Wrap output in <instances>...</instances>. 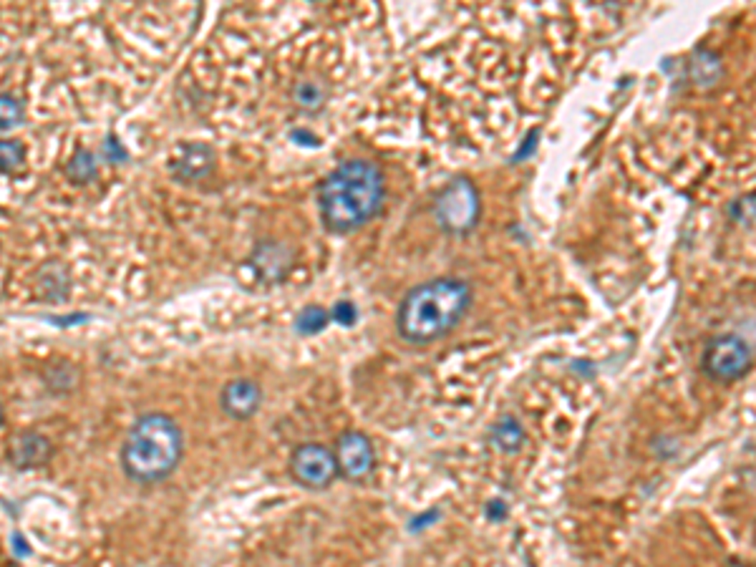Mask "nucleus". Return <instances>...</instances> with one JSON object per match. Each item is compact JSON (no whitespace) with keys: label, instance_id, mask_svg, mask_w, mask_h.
<instances>
[{"label":"nucleus","instance_id":"nucleus-5","mask_svg":"<svg viewBox=\"0 0 756 567\" xmlns=\"http://www.w3.org/2000/svg\"><path fill=\"white\" fill-rule=\"evenodd\" d=\"M752 360H754L752 345L746 344L742 336L724 333L709 341L701 363H703V371L711 376L713 381L728 384V381L742 378L752 369Z\"/></svg>","mask_w":756,"mask_h":567},{"label":"nucleus","instance_id":"nucleus-10","mask_svg":"<svg viewBox=\"0 0 756 567\" xmlns=\"http://www.w3.org/2000/svg\"><path fill=\"white\" fill-rule=\"evenodd\" d=\"M250 263L263 280L278 283L280 278H285V272L290 268V253L278 242H265V245H257Z\"/></svg>","mask_w":756,"mask_h":567},{"label":"nucleus","instance_id":"nucleus-2","mask_svg":"<svg viewBox=\"0 0 756 567\" xmlns=\"http://www.w3.org/2000/svg\"><path fill=\"white\" fill-rule=\"evenodd\" d=\"M384 202V174L366 159H348L321 187V215L328 230L354 232L371 220Z\"/></svg>","mask_w":756,"mask_h":567},{"label":"nucleus","instance_id":"nucleus-12","mask_svg":"<svg viewBox=\"0 0 756 567\" xmlns=\"http://www.w3.org/2000/svg\"><path fill=\"white\" fill-rule=\"evenodd\" d=\"M492 439H494V444H497L500 449L517 451L519 444H522V439H524V432H522V426H519L517 418L504 417L502 421L492 429Z\"/></svg>","mask_w":756,"mask_h":567},{"label":"nucleus","instance_id":"nucleus-16","mask_svg":"<svg viewBox=\"0 0 756 567\" xmlns=\"http://www.w3.org/2000/svg\"><path fill=\"white\" fill-rule=\"evenodd\" d=\"M293 96H296V104L308 109V111L318 109V106L323 104V99H326V93H323V89H321L315 81H303V84H297Z\"/></svg>","mask_w":756,"mask_h":567},{"label":"nucleus","instance_id":"nucleus-7","mask_svg":"<svg viewBox=\"0 0 756 567\" xmlns=\"http://www.w3.org/2000/svg\"><path fill=\"white\" fill-rule=\"evenodd\" d=\"M333 454H336V464H338V474H343L348 482L366 479L376 466V451L371 447V439L361 432L343 433Z\"/></svg>","mask_w":756,"mask_h":567},{"label":"nucleus","instance_id":"nucleus-11","mask_svg":"<svg viewBox=\"0 0 756 567\" xmlns=\"http://www.w3.org/2000/svg\"><path fill=\"white\" fill-rule=\"evenodd\" d=\"M212 162H215V154H212V150H209L207 144H187L184 150H182V157H179V162H175V177L177 180H199V177H205L209 169H212Z\"/></svg>","mask_w":756,"mask_h":567},{"label":"nucleus","instance_id":"nucleus-17","mask_svg":"<svg viewBox=\"0 0 756 567\" xmlns=\"http://www.w3.org/2000/svg\"><path fill=\"white\" fill-rule=\"evenodd\" d=\"M26 159V150L18 142H0V172H15Z\"/></svg>","mask_w":756,"mask_h":567},{"label":"nucleus","instance_id":"nucleus-4","mask_svg":"<svg viewBox=\"0 0 756 567\" xmlns=\"http://www.w3.org/2000/svg\"><path fill=\"white\" fill-rule=\"evenodd\" d=\"M434 215L442 230L451 235H464L476 224L479 217V194L469 180H454L434 202Z\"/></svg>","mask_w":756,"mask_h":567},{"label":"nucleus","instance_id":"nucleus-6","mask_svg":"<svg viewBox=\"0 0 756 567\" xmlns=\"http://www.w3.org/2000/svg\"><path fill=\"white\" fill-rule=\"evenodd\" d=\"M290 474L300 487L308 490H326L338 477L336 454L323 444H300L290 457Z\"/></svg>","mask_w":756,"mask_h":567},{"label":"nucleus","instance_id":"nucleus-14","mask_svg":"<svg viewBox=\"0 0 756 567\" xmlns=\"http://www.w3.org/2000/svg\"><path fill=\"white\" fill-rule=\"evenodd\" d=\"M328 320H330V315L321 305H311V308H305L303 313L297 315V330L305 333V336H313V333H321V330L326 328Z\"/></svg>","mask_w":756,"mask_h":567},{"label":"nucleus","instance_id":"nucleus-19","mask_svg":"<svg viewBox=\"0 0 756 567\" xmlns=\"http://www.w3.org/2000/svg\"><path fill=\"white\" fill-rule=\"evenodd\" d=\"M333 318L338 320V323H343V326H354L356 323V308H354V303H338L336 305V311H333Z\"/></svg>","mask_w":756,"mask_h":567},{"label":"nucleus","instance_id":"nucleus-20","mask_svg":"<svg viewBox=\"0 0 756 567\" xmlns=\"http://www.w3.org/2000/svg\"><path fill=\"white\" fill-rule=\"evenodd\" d=\"M0 421H3V409H0Z\"/></svg>","mask_w":756,"mask_h":567},{"label":"nucleus","instance_id":"nucleus-18","mask_svg":"<svg viewBox=\"0 0 756 567\" xmlns=\"http://www.w3.org/2000/svg\"><path fill=\"white\" fill-rule=\"evenodd\" d=\"M104 159H109V162H114V165H121L124 159H126V150L119 144V139L114 134H109V139H106L104 144Z\"/></svg>","mask_w":756,"mask_h":567},{"label":"nucleus","instance_id":"nucleus-13","mask_svg":"<svg viewBox=\"0 0 756 567\" xmlns=\"http://www.w3.org/2000/svg\"><path fill=\"white\" fill-rule=\"evenodd\" d=\"M66 174H69V180L76 182V184H84V182L93 180V177H96V157H93L89 150H78L74 157L69 159Z\"/></svg>","mask_w":756,"mask_h":567},{"label":"nucleus","instance_id":"nucleus-1","mask_svg":"<svg viewBox=\"0 0 756 567\" xmlns=\"http://www.w3.org/2000/svg\"><path fill=\"white\" fill-rule=\"evenodd\" d=\"M472 305V288L459 278H434L406 293L396 326L409 344H431L459 323Z\"/></svg>","mask_w":756,"mask_h":567},{"label":"nucleus","instance_id":"nucleus-8","mask_svg":"<svg viewBox=\"0 0 756 567\" xmlns=\"http://www.w3.org/2000/svg\"><path fill=\"white\" fill-rule=\"evenodd\" d=\"M260 401H263V391L260 386L250 381V378H235L230 381L227 386L223 388V396H220V403H223V411L227 417L238 418H250L257 409H260Z\"/></svg>","mask_w":756,"mask_h":567},{"label":"nucleus","instance_id":"nucleus-3","mask_svg":"<svg viewBox=\"0 0 756 567\" xmlns=\"http://www.w3.org/2000/svg\"><path fill=\"white\" fill-rule=\"evenodd\" d=\"M184 436L167 414H147L132 426L121 447V466L139 484H154L177 469Z\"/></svg>","mask_w":756,"mask_h":567},{"label":"nucleus","instance_id":"nucleus-15","mask_svg":"<svg viewBox=\"0 0 756 567\" xmlns=\"http://www.w3.org/2000/svg\"><path fill=\"white\" fill-rule=\"evenodd\" d=\"M20 121H23V104L11 93H0V129H13Z\"/></svg>","mask_w":756,"mask_h":567},{"label":"nucleus","instance_id":"nucleus-9","mask_svg":"<svg viewBox=\"0 0 756 567\" xmlns=\"http://www.w3.org/2000/svg\"><path fill=\"white\" fill-rule=\"evenodd\" d=\"M8 457H11V462L18 469H38V466H45V464L51 462L53 447H51V441L45 439L44 433L23 432L11 441Z\"/></svg>","mask_w":756,"mask_h":567}]
</instances>
